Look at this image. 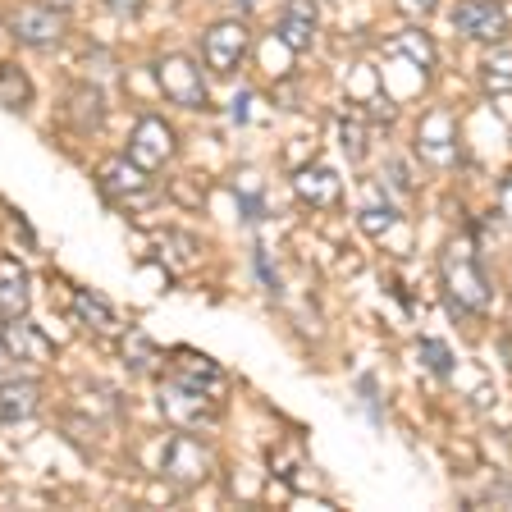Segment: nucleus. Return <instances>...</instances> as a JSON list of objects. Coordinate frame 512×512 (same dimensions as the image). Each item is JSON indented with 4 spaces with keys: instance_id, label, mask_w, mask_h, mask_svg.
Listing matches in <instances>:
<instances>
[{
    "instance_id": "f257e3e1",
    "label": "nucleus",
    "mask_w": 512,
    "mask_h": 512,
    "mask_svg": "<svg viewBox=\"0 0 512 512\" xmlns=\"http://www.w3.org/2000/svg\"><path fill=\"white\" fill-rule=\"evenodd\" d=\"M439 279H444L448 302L458 311H467V316H480V311L490 307V279L480 270V256L467 234L444 247V256H439Z\"/></svg>"
},
{
    "instance_id": "0eeeda50",
    "label": "nucleus",
    "mask_w": 512,
    "mask_h": 512,
    "mask_svg": "<svg viewBox=\"0 0 512 512\" xmlns=\"http://www.w3.org/2000/svg\"><path fill=\"white\" fill-rule=\"evenodd\" d=\"M416 156L435 165V170H448L458 160V124L448 110H426L421 124H416Z\"/></svg>"
},
{
    "instance_id": "b1692460",
    "label": "nucleus",
    "mask_w": 512,
    "mask_h": 512,
    "mask_svg": "<svg viewBox=\"0 0 512 512\" xmlns=\"http://www.w3.org/2000/svg\"><path fill=\"white\" fill-rule=\"evenodd\" d=\"M398 10H403L407 19H430V14L439 10V0H398Z\"/></svg>"
},
{
    "instance_id": "f03ea898",
    "label": "nucleus",
    "mask_w": 512,
    "mask_h": 512,
    "mask_svg": "<svg viewBox=\"0 0 512 512\" xmlns=\"http://www.w3.org/2000/svg\"><path fill=\"white\" fill-rule=\"evenodd\" d=\"M10 37L32 51H55L64 42V32H69V14L64 10H51L46 0H32V5H19L10 10Z\"/></svg>"
},
{
    "instance_id": "20e7f679",
    "label": "nucleus",
    "mask_w": 512,
    "mask_h": 512,
    "mask_svg": "<svg viewBox=\"0 0 512 512\" xmlns=\"http://www.w3.org/2000/svg\"><path fill=\"white\" fill-rule=\"evenodd\" d=\"M247 46H252V32H247L243 19H220L202 32V60H206V69L220 74V78H229V74L243 69Z\"/></svg>"
},
{
    "instance_id": "5701e85b",
    "label": "nucleus",
    "mask_w": 512,
    "mask_h": 512,
    "mask_svg": "<svg viewBox=\"0 0 512 512\" xmlns=\"http://www.w3.org/2000/svg\"><path fill=\"white\" fill-rule=\"evenodd\" d=\"M421 357H426V366H430V371H435V375H453V352H448V348H439V343H421Z\"/></svg>"
},
{
    "instance_id": "bb28decb",
    "label": "nucleus",
    "mask_w": 512,
    "mask_h": 512,
    "mask_svg": "<svg viewBox=\"0 0 512 512\" xmlns=\"http://www.w3.org/2000/svg\"><path fill=\"white\" fill-rule=\"evenodd\" d=\"M234 188H238V197H243V202H247V211H256V183H252V174H238V183H234Z\"/></svg>"
},
{
    "instance_id": "7ed1b4c3",
    "label": "nucleus",
    "mask_w": 512,
    "mask_h": 512,
    "mask_svg": "<svg viewBox=\"0 0 512 512\" xmlns=\"http://www.w3.org/2000/svg\"><path fill=\"white\" fill-rule=\"evenodd\" d=\"M453 28H458L467 42L503 46L512 32V19H508V5H503V0H458V5H453Z\"/></svg>"
},
{
    "instance_id": "a211bd4d",
    "label": "nucleus",
    "mask_w": 512,
    "mask_h": 512,
    "mask_svg": "<svg viewBox=\"0 0 512 512\" xmlns=\"http://www.w3.org/2000/svg\"><path fill=\"white\" fill-rule=\"evenodd\" d=\"M384 51H389V55H403L407 64H416V69H435V42H430L421 28L394 32V37L384 42Z\"/></svg>"
},
{
    "instance_id": "6e6552de",
    "label": "nucleus",
    "mask_w": 512,
    "mask_h": 512,
    "mask_svg": "<svg viewBox=\"0 0 512 512\" xmlns=\"http://www.w3.org/2000/svg\"><path fill=\"white\" fill-rule=\"evenodd\" d=\"M160 471H165L174 485H188V490H192V485H202V480L211 476V448L192 435V430H183V435L170 439Z\"/></svg>"
},
{
    "instance_id": "aec40b11",
    "label": "nucleus",
    "mask_w": 512,
    "mask_h": 512,
    "mask_svg": "<svg viewBox=\"0 0 512 512\" xmlns=\"http://www.w3.org/2000/svg\"><path fill=\"white\" fill-rule=\"evenodd\" d=\"M480 92L485 96H512V51H494L480 64Z\"/></svg>"
},
{
    "instance_id": "ddd939ff",
    "label": "nucleus",
    "mask_w": 512,
    "mask_h": 512,
    "mask_svg": "<svg viewBox=\"0 0 512 512\" xmlns=\"http://www.w3.org/2000/svg\"><path fill=\"white\" fill-rule=\"evenodd\" d=\"M275 32L293 55L311 51V42H316V0H288L284 10H279Z\"/></svg>"
},
{
    "instance_id": "f8f14e48",
    "label": "nucleus",
    "mask_w": 512,
    "mask_h": 512,
    "mask_svg": "<svg viewBox=\"0 0 512 512\" xmlns=\"http://www.w3.org/2000/svg\"><path fill=\"white\" fill-rule=\"evenodd\" d=\"M165 416H170L174 426H183V430H197V426H211L215 421V398H206V394H192V389H183V384H165Z\"/></svg>"
},
{
    "instance_id": "c85d7f7f",
    "label": "nucleus",
    "mask_w": 512,
    "mask_h": 512,
    "mask_svg": "<svg viewBox=\"0 0 512 512\" xmlns=\"http://www.w3.org/2000/svg\"><path fill=\"white\" fill-rule=\"evenodd\" d=\"M229 5H234V10H238V14H252V10H256V5H261V0H229Z\"/></svg>"
},
{
    "instance_id": "2eb2a0df",
    "label": "nucleus",
    "mask_w": 512,
    "mask_h": 512,
    "mask_svg": "<svg viewBox=\"0 0 512 512\" xmlns=\"http://www.w3.org/2000/svg\"><path fill=\"white\" fill-rule=\"evenodd\" d=\"M32 288H28V270L19 256H0V320H19L28 316Z\"/></svg>"
},
{
    "instance_id": "dca6fc26",
    "label": "nucleus",
    "mask_w": 512,
    "mask_h": 512,
    "mask_svg": "<svg viewBox=\"0 0 512 512\" xmlns=\"http://www.w3.org/2000/svg\"><path fill=\"white\" fill-rule=\"evenodd\" d=\"M42 407V384L37 380H0V421H28Z\"/></svg>"
},
{
    "instance_id": "412c9836",
    "label": "nucleus",
    "mask_w": 512,
    "mask_h": 512,
    "mask_svg": "<svg viewBox=\"0 0 512 512\" xmlns=\"http://www.w3.org/2000/svg\"><path fill=\"white\" fill-rule=\"evenodd\" d=\"M394 224H398V211H394V206H380V202H366V211H362V229H366V234H371V238H384V234H389V229H394Z\"/></svg>"
},
{
    "instance_id": "a878e982",
    "label": "nucleus",
    "mask_w": 512,
    "mask_h": 512,
    "mask_svg": "<svg viewBox=\"0 0 512 512\" xmlns=\"http://www.w3.org/2000/svg\"><path fill=\"white\" fill-rule=\"evenodd\" d=\"M106 10L119 14V19H133V14L147 10V0H106Z\"/></svg>"
},
{
    "instance_id": "9d476101",
    "label": "nucleus",
    "mask_w": 512,
    "mask_h": 512,
    "mask_svg": "<svg viewBox=\"0 0 512 512\" xmlns=\"http://www.w3.org/2000/svg\"><path fill=\"white\" fill-rule=\"evenodd\" d=\"M0 352H5V362L14 366H46L55 357L51 339H46L37 325H28V320H0Z\"/></svg>"
},
{
    "instance_id": "423d86ee",
    "label": "nucleus",
    "mask_w": 512,
    "mask_h": 512,
    "mask_svg": "<svg viewBox=\"0 0 512 512\" xmlns=\"http://www.w3.org/2000/svg\"><path fill=\"white\" fill-rule=\"evenodd\" d=\"M128 156L156 174L179 156V138H174V128L160 115H142L138 124H133V133H128Z\"/></svg>"
},
{
    "instance_id": "4468645a",
    "label": "nucleus",
    "mask_w": 512,
    "mask_h": 512,
    "mask_svg": "<svg viewBox=\"0 0 512 512\" xmlns=\"http://www.w3.org/2000/svg\"><path fill=\"white\" fill-rule=\"evenodd\" d=\"M293 192H298V202L316 206V211H330V206L343 202V183L330 165H307V170L293 174Z\"/></svg>"
},
{
    "instance_id": "393cba45",
    "label": "nucleus",
    "mask_w": 512,
    "mask_h": 512,
    "mask_svg": "<svg viewBox=\"0 0 512 512\" xmlns=\"http://www.w3.org/2000/svg\"><path fill=\"white\" fill-rule=\"evenodd\" d=\"M151 343L142 339V334H124V352H128V366H147L142 362V352H147Z\"/></svg>"
},
{
    "instance_id": "cd10ccee",
    "label": "nucleus",
    "mask_w": 512,
    "mask_h": 512,
    "mask_svg": "<svg viewBox=\"0 0 512 512\" xmlns=\"http://www.w3.org/2000/svg\"><path fill=\"white\" fill-rule=\"evenodd\" d=\"M499 211H503V215H508V220H512V170H508V174H503V179H499Z\"/></svg>"
},
{
    "instance_id": "39448f33",
    "label": "nucleus",
    "mask_w": 512,
    "mask_h": 512,
    "mask_svg": "<svg viewBox=\"0 0 512 512\" xmlns=\"http://www.w3.org/2000/svg\"><path fill=\"white\" fill-rule=\"evenodd\" d=\"M156 83H160V92H165V101H174V106L206 110V78L192 55H165V60L156 64Z\"/></svg>"
},
{
    "instance_id": "6ab92c4d",
    "label": "nucleus",
    "mask_w": 512,
    "mask_h": 512,
    "mask_svg": "<svg viewBox=\"0 0 512 512\" xmlns=\"http://www.w3.org/2000/svg\"><path fill=\"white\" fill-rule=\"evenodd\" d=\"M28 106H32V83H28V74H23L19 64L0 60V110H14V115H23Z\"/></svg>"
},
{
    "instance_id": "9b49d317",
    "label": "nucleus",
    "mask_w": 512,
    "mask_h": 512,
    "mask_svg": "<svg viewBox=\"0 0 512 512\" xmlns=\"http://www.w3.org/2000/svg\"><path fill=\"white\" fill-rule=\"evenodd\" d=\"M101 188H106V197H115V202H147L151 192H156V179H151V170L138 165L133 156H119V160L101 165Z\"/></svg>"
},
{
    "instance_id": "4be33fe9",
    "label": "nucleus",
    "mask_w": 512,
    "mask_h": 512,
    "mask_svg": "<svg viewBox=\"0 0 512 512\" xmlns=\"http://www.w3.org/2000/svg\"><path fill=\"white\" fill-rule=\"evenodd\" d=\"M339 138H343L348 160H362L366 156V128L357 124V119H339Z\"/></svg>"
},
{
    "instance_id": "f3484780",
    "label": "nucleus",
    "mask_w": 512,
    "mask_h": 512,
    "mask_svg": "<svg viewBox=\"0 0 512 512\" xmlns=\"http://www.w3.org/2000/svg\"><path fill=\"white\" fill-rule=\"evenodd\" d=\"M69 307H74V316L83 320L87 330H96V334H119V316H115V307H110L106 298H96L92 288H74Z\"/></svg>"
},
{
    "instance_id": "1a4fd4ad",
    "label": "nucleus",
    "mask_w": 512,
    "mask_h": 512,
    "mask_svg": "<svg viewBox=\"0 0 512 512\" xmlns=\"http://www.w3.org/2000/svg\"><path fill=\"white\" fill-rule=\"evenodd\" d=\"M170 380L174 384H183V389H192V394H206V398H215L220 403L224 394H229V380H224V371L206 357V352H188V348H179L170 357Z\"/></svg>"
},
{
    "instance_id": "c756f323",
    "label": "nucleus",
    "mask_w": 512,
    "mask_h": 512,
    "mask_svg": "<svg viewBox=\"0 0 512 512\" xmlns=\"http://www.w3.org/2000/svg\"><path fill=\"white\" fill-rule=\"evenodd\" d=\"M46 5H51V10H64V14L74 10V0H46Z\"/></svg>"
}]
</instances>
